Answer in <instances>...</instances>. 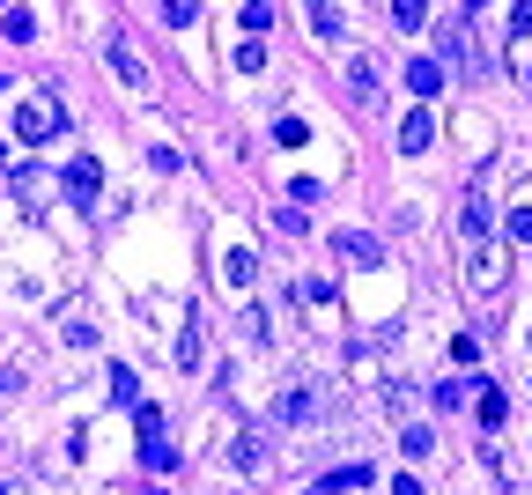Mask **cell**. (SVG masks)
I'll return each instance as SVG.
<instances>
[{
    "mask_svg": "<svg viewBox=\"0 0 532 495\" xmlns=\"http://www.w3.org/2000/svg\"><path fill=\"white\" fill-rule=\"evenodd\" d=\"M15 133H23V141L37 148V141H52V133H67V111H60V104H52V97H45V89H37V97H30L23 111H15Z\"/></svg>",
    "mask_w": 532,
    "mask_h": 495,
    "instance_id": "cell-1",
    "label": "cell"
},
{
    "mask_svg": "<svg viewBox=\"0 0 532 495\" xmlns=\"http://www.w3.org/2000/svg\"><path fill=\"white\" fill-rule=\"evenodd\" d=\"M503 281H510V266H503L496 244H466V289L473 296H496Z\"/></svg>",
    "mask_w": 532,
    "mask_h": 495,
    "instance_id": "cell-2",
    "label": "cell"
},
{
    "mask_svg": "<svg viewBox=\"0 0 532 495\" xmlns=\"http://www.w3.org/2000/svg\"><path fill=\"white\" fill-rule=\"evenodd\" d=\"M377 89H385V60H377V52H355V60H348V97L377 104Z\"/></svg>",
    "mask_w": 532,
    "mask_h": 495,
    "instance_id": "cell-3",
    "label": "cell"
},
{
    "mask_svg": "<svg viewBox=\"0 0 532 495\" xmlns=\"http://www.w3.org/2000/svg\"><path fill=\"white\" fill-rule=\"evenodd\" d=\"M488 222H496V215H488V185L473 178L466 185V207H459V237L466 244H488Z\"/></svg>",
    "mask_w": 532,
    "mask_h": 495,
    "instance_id": "cell-4",
    "label": "cell"
},
{
    "mask_svg": "<svg viewBox=\"0 0 532 495\" xmlns=\"http://www.w3.org/2000/svg\"><path fill=\"white\" fill-rule=\"evenodd\" d=\"M333 252L348 266H385V244H377L370 230H333Z\"/></svg>",
    "mask_w": 532,
    "mask_h": 495,
    "instance_id": "cell-5",
    "label": "cell"
},
{
    "mask_svg": "<svg viewBox=\"0 0 532 495\" xmlns=\"http://www.w3.org/2000/svg\"><path fill=\"white\" fill-rule=\"evenodd\" d=\"M429 141H436V111H429V104H414L407 119H399V156H422Z\"/></svg>",
    "mask_w": 532,
    "mask_h": 495,
    "instance_id": "cell-6",
    "label": "cell"
},
{
    "mask_svg": "<svg viewBox=\"0 0 532 495\" xmlns=\"http://www.w3.org/2000/svg\"><path fill=\"white\" fill-rule=\"evenodd\" d=\"M104 60H111V74H119L126 89H148V67H141V52H133L126 37H104Z\"/></svg>",
    "mask_w": 532,
    "mask_h": 495,
    "instance_id": "cell-7",
    "label": "cell"
},
{
    "mask_svg": "<svg viewBox=\"0 0 532 495\" xmlns=\"http://www.w3.org/2000/svg\"><path fill=\"white\" fill-rule=\"evenodd\" d=\"M67 193H74V200H82V207H89V200H97V193H104V170H97V156H82V163H74V170H67Z\"/></svg>",
    "mask_w": 532,
    "mask_h": 495,
    "instance_id": "cell-8",
    "label": "cell"
},
{
    "mask_svg": "<svg viewBox=\"0 0 532 495\" xmlns=\"http://www.w3.org/2000/svg\"><path fill=\"white\" fill-rule=\"evenodd\" d=\"M60 333H67V348H89V340H97V318H89L82 303H67V311H60Z\"/></svg>",
    "mask_w": 532,
    "mask_h": 495,
    "instance_id": "cell-9",
    "label": "cell"
},
{
    "mask_svg": "<svg viewBox=\"0 0 532 495\" xmlns=\"http://www.w3.org/2000/svg\"><path fill=\"white\" fill-rule=\"evenodd\" d=\"M407 89H414V97H436V89H444V60H414L407 67Z\"/></svg>",
    "mask_w": 532,
    "mask_h": 495,
    "instance_id": "cell-10",
    "label": "cell"
},
{
    "mask_svg": "<svg viewBox=\"0 0 532 495\" xmlns=\"http://www.w3.org/2000/svg\"><path fill=\"white\" fill-rule=\"evenodd\" d=\"M266 459H274V451H266V436L244 429V436H237V466H244V473H266Z\"/></svg>",
    "mask_w": 532,
    "mask_h": 495,
    "instance_id": "cell-11",
    "label": "cell"
},
{
    "mask_svg": "<svg viewBox=\"0 0 532 495\" xmlns=\"http://www.w3.org/2000/svg\"><path fill=\"white\" fill-rule=\"evenodd\" d=\"M340 30H348V15H340L333 0H318V8H311V37L326 45V37H340Z\"/></svg>",
    "mask_w": 532,
    "mask_h": 495,
    "instance_id": "cell-12",
    "label": "cell"
},
{
    "mask_svg": "<svg viewBox=\"0 0 532 495\" xmlns=\"http://www.w3.org/2000/svg\"><path fill=\"white\" fill-rule=\"evenodd\" d=\"M45 193H52V185H45V170H30V163L15 170V200H23V207H37Z\"/></svg>",
    "mask_w": 532,
    "mask_h": 495,
    "instance_id": "cell-13",
    "label": "cell"
},
{
    "mask_svg": "<svg viewBox=\"0 0 532 495\" xmlns=\"http://www.w3.org/2000/svg\"><path fill=\"white\" fill-rule=\"evenodd\" d=\"M111 399H119V407H141V377L126 363H111Z\"/></svg>",
    "mask_w": 532,
    "mask_h": 495,
    "instance_id": "cell-14",
    "label": "cell"
},
{
    "mask_svg": "<svg viewBox=\"0 0 532 495\" xmlns=\"http://www.w3.org/2000/svg\"><path fill=\"white\" fill-rule=\"evenodd\" d=\"M222 274H230V281H259V252H252V244H237V252L222 259Z\"/></svg>",
    "mask_w": 532,
    "mask_h": 495,
    "instance_id": "cell-15",
    "label": "cell"
},
{
    "mask_svg": "<svg viewBox=\"0 0 532 495\" xmlns=\"http://www.w3.org/2000/svg\"><path fill=\"white\" fill-rule=\"evenodd\" d=\"M0 30L23 45V37H37V15H30V8H0Z\"/></svg>",
    "mask_w": 532,
    "mask_h": 495,
    "instance_id": "cell-16",
    "label": "cell"
},
{
    "mask_svg": "<svg viewBox=\"0 0 532 495\" xmlns=\"http://www.w3.org/2000/svg\"><path fill=\"white\" fill-rule=\"evenodd\" d=\"M392 23H399V30H422L429 8H422V0H392Z\"/></svg>",
    "mask_w": 532,
    "mask_h": 495,
    "instance_id": "cell-17",
    "label": "cell"
},
{
    "mask_svg": "<svg viewBox=\"0 0 532 495\" xmlns=\"http://www.w3.org/2000/svg\"><path fill=\"white\" fill-rule=\"evenodd\" d=\"M237 15H244V30H252V37H259V30H274V8H266V0H244Z\"/></svg>",
    "mask_w": 532,
    "mask_h": 495,
    "instance_id": "cell-18",
    "label": "cell"
},
{
    "mask_svg": "<svg viewBox=\"0 0 532 495\" xmlns=\"http://www.w3.org/2000/svg\"><path fill=\"white\" fill-rule=\"evenodd\" d=\"M473 399H481V422H488V429H503V392H496V385H481Z\"/></svg>",
    "mask_w": 532,
    "mask_h": 495,
    "instance_id": "cell-19",
    "label": "cell"
},
{
    "mask_svg": "<svg viewBox=\"0 0 532 495\" xmlns=\"http://www.w3.org/2000/svg\"><path fill=\"white\" fill-rule=\"evenodd\" d=\"M266 67V45H259V37H252V45H237V74H259Z\"/></svg>",
    "mask_w": 532,
    "mask_h": 495,
    "instance_id": "cell-20",
    "label": "cell"
},
{
    "mask_svg": "<svg viewBox=\"0 0 532 495\" xmlns=\"http://www.w3.org/2000/svg\"><path fill=\"white\" fill-rule=\"evenodd\" d=\"M281 422H311V392H289V399H281Z\"/></svg>",
    "mask_w": 532,
    "mask_h": 495,
    "instance_id": "cell-21",
    "label": "cell"
},
{
    "mask_svg": "<svg viewBox=\"0 0 532 495\" xmlns=\"http://www.w3.org/2000/svg\"><path fill=\"white\" fill-rule=\"evenodd\" d=\"M274 222H281V237H303V230H311V215H303V207H281Z\"/></svg>",
    "mask_w": 532,
    "mask_h": 495,
    "instance_id": "cell-22",
    "label": "cell"
},
{
    "mask_svg": "<svg viewBox=\"0 0 532 495\" xmlns=\"http://www.w3.org/2000/svg\"><path fill=\"white\" fill-rule=\"evenodd\" d=\"M318 193H326V185H318V178H296V185H289V207H311Z\"/></svg>",
    "mask_w": 532,
    "mask_h": 495,
    "instance_id": "cell-23",
    "label": "cell"
},
{
    "mask_svg": "<svg viewBox=\"0 0 532 495\" xmlns=\"http://www.w3.org/2000/svg\"><path fill=\"white\" fill-rule=\"evenodd\" d=\"M510 237H518V244H532V207H510Z\"/></svg>",
    "mask_w": 532,
    "mask_h": 495,
    "instance_id": "cell-24",
    "label": "cell"
},
{
    "mask_svg": "<svg viewBox=\"0 0 532 495\" xmlns=\"http://www.w3.org/2000/svg\"><path fill=\"white\" fill-rule=\"evenodd\" d=\"M510 37H532V0H518V8H510Z\"/></svg>",
    "mask_w": 532,
    "mask_h": 495,
    "instance_id": "cell-25",
    "label": "cell"
},
{
    "mask_svg": "<svg viewBox=\"0 0 532 495\" xmlns=\"http://www.w3.org/2000/svg\"><path fill=\"white\" fill-rule=\"evenodd\" d=\"M23 377H30V370H0V399H8L15 385H23Z\"/></svg>",
    "mask_w": 532,
    "mask_h": 495,
    "instance_id": "cell-26",
    "label": "cell"
},
{
    "mask_svg": "<svg viewBox=\"0 0 532 495\" xmlns=\"http://www.w3.org/2000/svg\"><path fill=\"white\" fill-rule=\"evenodd\" d=\"M392 495H422V481H414V473H399V481H392Z\"/></svg>",
    "mask_w": 532,
    "mask_h": 495,
    "instance_id": "cell-27",
    "label": "cell"
},
{
    "mask_svg": "<svg viewBox=\"0 0 532 495\" xmlns=\"http://www.w3.org/2000/svg\"><path fill=\"white\" fill-rule=\"evenodd\" d=\"M0 89H8V82H0Z\"/></svg>",
    "mask_w": 532,
    "mask_h": 495,
    "instance_id": "cell-28",
    "label": "cell"
}]
</instances>
